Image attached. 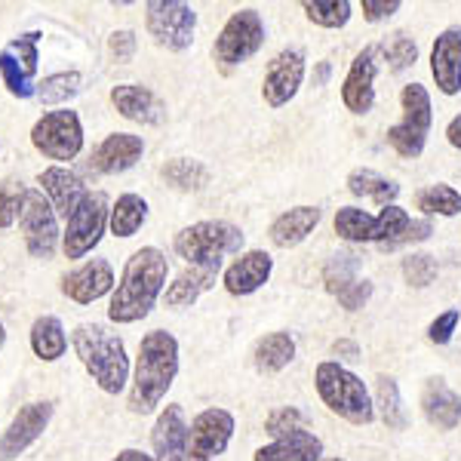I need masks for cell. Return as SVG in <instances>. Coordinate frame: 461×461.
<instances>
[{
  "label": "cell",
  "instance_id": "1",
  "mask_svg": "<svg viewBox=\"0 0 461 461\" xmlns=\"http://www.w3.org/2000/svg\"><path fill=\"white\" fill-rule=\"evenodd\" d=\"M169 277V262L158 247H142L126 258L121 284L111 293V323H139L154 311Z\"/></svg>",
  "mask_w": 461,
  "mask_h": 461
},
{
  "label": "cell",
  "instance_id": "2",
  "mask_svg": "<svg viewBox=\"0 0 461 461\" xmlns=\"http://www.w3.org/2000/svg\"><path fill=\"white\" fill-rule=\"evenodd\" d=\"M178 375V341L173 332L154 330L142 336L136 354V373H132V388L126 397V406L136 415L154 412L167 391L173 388Z\"/></svg>",
  "mask_w": 461,
  "mask_h": 461
},
{
  "label": "cell",
  "instance_id": "3",
  "mask_svg": "<svg viewBox=\"0 0 461 461\" xmlns=\"http://www.w3.org/2000/svg\"><path fill=\"white\" fill-rule=\"evenodd\" d=\"M71 345L84 369L93 375L105 393H121L130 382V357L126 345L117 332H111L102 323H80L71 332Z\"/></svg>",
  "mask_w": 461,
  "mask_h": 461
},
{
  "label": "cell",
  "instance_id": "4",
  "mask_svg": "<svg viewBox=\"0 0 461 461\" xmlns=\"http://www.w3.org/2000/svg\"><path fill=\"white\" fill-rule=\"evenodd\" d=\"M314 388L323 400V406L332 415L351 421V425H373L375 421V403L369 397L366 384L360 375L345 369L339 360H323L314 369Z\"/></svg>",
  "mask_w": 461,
  "mask_h": 461
},
{
  "label": "cell",
  "instance_id": "5",
  "mask_svg": "<svg viewBox=\"0 0 461 461\" xmlns=\"http://www.w3.org/2000/svg\"><path fill=\"white\" fill-rule=\"evenodd\" d=\"M247 234L225 219H206L194 221V225L182 228L173 240V249L178 258H185L188 265H206V262H221L225 256L243 249Z\"/></svg>",
  "mask_w": 461,
  "mask_h": 461
},
{
  "label": "cell",
  "instance_id": "6",
  "mask_svg": "<svg viewBox=\"0 0 461 461\" xmlns=\"http://www.w3.org/2000/svg\"><path fill=\"white\" fill-rule=\"evenodd\" d=\"M400 108H403V117H400V123H393L388 130V145L400 158L415 160L425 154L430 121H434L428 89L421 84H406L400 89Z\"/></svg>",
  "mask_w": 461,
  "mask_h": 461
},
{
  "label": "cell",
  "instance_id": "7",
  "mask_svg": "<svg viewBox=\"0 0 461 461\" xmlns=\"http://www.w3.org/2000/svg\"><path fill=\"white\" fill-rule=\"evenodd\" d=\"M265 19L258 10H237L230 13V19L225 22V28L219 32L212 43V59L221 71L240 68L243 62H249L258 50L265 47Z\"/></svg>",
  "mask_w": 461,
  "mask_h": 461
},
{
  "label": "cell",
  "instance_id": "8",
  "mask_svg": "<svg viewBox=\"0 0 461 461\" xmlns=\"http://www.w3.org/2000/svg\"><path fill=\"white\" fill-rule=\"evenodd\" d=\"M409 212L403 206H384L378 215H369L357 206H341L336 212V234L345 243H391L409 228Z\"/></svg>",
  "mask_w": 461,
  "mask_h": 461
},
{
  "label": "cell",
  "instance_id": "9",
  "mask_svg": "<svg viewBox=\"0 0 461 461\" xmlns=\"http://www.w3.org/2000/svg\"><path fill=\"white\" fill-rule=\"evenodd\" d=\"M145 28L158 47L169 50V53H185L194 43L197 13L182 0H148Z\"/></svg>",
  "mask_w": 461,
  "mask_h": 461
},
{
  "label": "cell",
  "instance_id": "10",
  "mask_svg": "<svg viewBox=\"0 0 461 461\" xmlns=\"http://www.w3.org/2000/svg\"><path fill=\"white\" fill-rule=\"evenodd\" d=\"M32 145L50 160H74L84 148V123H80L77 111H47L32 126Z\"/></svg>",
  "mask_w": 461,
  "mask_h": 461
},
{
  "label": "cell",
  "instance_id": "11",
  "mask_svg": "<svg viewBox=\"0 0 461 461\" xmlns=\"http://www.w3.org/2000/svg\"><path fill=\"white\" fill-rule=\"evenodd\" d=\"M111 219V206L108 197L102 191H89L84 197V203L74 210V215L65 221V234H62V249L68 258H84L86 252H93L99 247L102 234L108 228Z\"/></svg>",
  "mask_w": 461,
  "mask_h": 461
},
{
  "label": "cell",
  "instance_id": "12",
  "mask_svg": "<svg viewBox=\"0 0 461 461\" xmlns=\"http://www.w3.org/2000/svg\"><path fill=\"white\" fill-rule=\"evenodd\" d=\"M41 32H25L13 37L0 50V80L6 93L16 99H34L37 95V47H41Z\"/></svg>",
  "mask_w": 461,
  "mask_h": 461
},
{
  "label": "cell",
  "instance_id": "13",
  "mask_svg": "<svg viewBox=\"0 0 461 461\" xmlns=\"http://www.w3.org/2000/svg\"><path fill=\"white\" fill-rule=\"evenodd\" d=\"M19 228L22 237H25V247L34 258H53V252L59 247V215L41 188L25 191Z\"/></svg>",
  "mask_w": 461,
  "mask_h": 461
},
{
  "label": "cell",
  "instance_id": "14",
  "mask_svg": "<svg viewBox=\"0 0 461 461\" xmlns=\"http://www.w3.org/2000/svg\"><path fill=\"white\" fill-rule=\"evenodd\" d=\"M304 53L299 47H286L267 62L265 80H262V99L267 108H284L299 95V89L304 84Z\"/></svg>",
  "mask_w": 461,
  "mask_h": 461
},
{
  "label": "cell",
  "instance_id": "15",
  "mask_svg": "<svg viewBox=\"0 0 461 461\" xmlns=\"http://www.w3.org/2000/svg\"><path fill=\"white\" fill-rule=\"evenodd\" d=\"M56 406L50 400H34V403H25L13 415L10 428L0 437V461H16L22 452L32 443H37L43 437V430L50 428V419H53Z\"/></svg>",
  "mask_w": 461,
  "mask_h": 461
},
{
  "label": "cell",
  "instance_id": "16",
  "mask_svg": "<svg viewBox=\"0 0 461 461\" xmlns=\"http://www.w3.org/2000/svg\"><path fill=\"white\" fill-rule=\"evenodd\" d=\"M230 437H234V415L221 406H210L191 421L188 434V456L215 461L228 449Z\"/></svg>",
  "mask_w": 461,
  "mask_h": 461
},
{
  "label": "cell",
  "instance_id": "17",
  "mask_svg": "<svg viewBox=\"0 0 461 461\" xmlns=\"http://www.w3.org/2000/svg\"><path fill=\"white\" fill-rule=\"evenodd\" d=\"M375 74H378V56L373 47L360 50L351 62L345 84H341V102L351 114L363 117L375 105Z\"/></svg>",
  "mask_w": 461,
  "mask_h": 461
},
{
  "label": "cell",
  "instance_id": "18",
  "mask_svg": "<svg viewBox=\"0 0 461 461\" xmlns=\"http://www.w3.org/2000/svg\"><path fill=\"white\" fill-rule=\"evenodd\" d=\"M430 74L443 95L461 93V25H449L430 47Z\"/></svg>",
  "mask_w": 461,
  "mask_h": 461
},
{
  "label": "cell",
  "instance_id": "19",
  "mask_svg": "<svg viewBox=\"0 0 461 461\" xmlns=\"http://www.w3.org/2000/svg\"><path fill=\"white\" fill-rule=\"evenodd\" d=\"M111 105L117 108V114L132 123L160 126L167 121V105H163V99L154 89H148L142 84H117L111 89Z\"/></svg>",
  "mask_w": 461,
  "mask_h": 461
},
{
  "label": "cell",
  "instance_id": "20",
  "mask_svg": "<svg viewBox=\"0 0 461 461\" xmlns=\"http://www.w3.org/2000/svg\"><path fill=\"white\" fill-rule=\"evenodd\" d=\"M114 271L105 258H89L80 267H74L71 274L62 277V293L77 304H93L102 295L114 293Z\"/></svg>",
  "mask_w": 461,
  "mask_h": 461
},
{
  "label": "cell",
  "instance_id": "21",
  "mask_svg": "<svg viewBox=\"0 0 461 461\" xmlns=\"http://www.w3.org/2000/svg\"><path fill=\"white\" fill-rule=\"evenodd\" d=\"M188 434L191 425L185 421V409L178 403H169L154 421L151 446L158 461H185L188 456Z\"/></svg>",
  "mask_w": 461,
  "mask_h": 461
},
{
  "label": "cell",
  "instance_id": "22",
  "mask_svg": "<svg viewBox=\"0 0 461 461\" xmlns=\"http://www.w3.org/2000/svg\"><path fill=\"white\" fill-rule=\"evenodd\" d=\"M274 258L265 249H249L240 252V258H234L225 271H221V284L230 295H252L256 289H262L271 280Z\"/></svg>",
  "mask_w": 461,
  "mask_h": 461
},
{
  "label": "cell",
  "instance_id": "23",
  "mask_svg": "<svg viewBox=\"0 0 461 461\" xmlns=\"http://www.w3.org/2000/svg\"><path fill=\"white\" fill-rule=\"evenodd\" d=\"M37 182H41V191L47 194V200L53 203L56 215L65 221L71 219L74 210H77V206L84 203V197L89 194L86 185L80 182V176L71 173V169H65V167L43 169V173L37 176Z\"/></svg>",
  "mask_w": 461,
  "mask_h": 461
},
{
  "label": "cell",
  "instance_id": "24",
  "mask_svg": "<svg viewBox=\"0 0 461 461\" xmlns=\"http://www.w3.org/2000/svg\"><path fill=\"white\" fill-rule=\"evenodd\" d=\"M145 154V142L142 136H132V132H111V136L93 151V163L95 173H105V176H117L132 169Z\"/></svg>",
  "mask_w": 461,
  "mask_h": 461
},
{
  "label": "cell",
  "instance_id": "25",
  "mask_svg": "<svg viewBox=\"0 0 461 461\" xmlns=\"http://www.w3.org/2000/svg\"><path fill=\"white\" fill-rule=\"evenodd\" d=\"M219 277H221V262L188 265L173 280V284H169L167 293H163V299H167V308H191V304H194L200 295L210 293Z\"/></svg>",
  "mask_w": 461,
  "mask_h": 461
},
{
  "label": "cell",
  "instance_id": "26",
  "mask_svg": "<svg viewBox=\"0 0 461 461\" xmlns=\"http://www.w3.org/2000/svg\"><path fill=\"white\" fill-rule=\"evenodd\" d=\"M320 219H323L320 206H293V210L280 212L277 219L271 221L267 237H271V243L277 249H293L308 240L311 230L320 225Z\"/></svg>",
  "mask_w": 461,
  "mask_h": 461
},
{
  "label": "cell",
  "instance_id": "27",
  "mask_svg": "<svg viewBox=\"0 0 461 461\" xmlns=\"http://www.w3.org/2000/svg\"><path fill=\"white\" fill-rule=\"evenodd\" d=\"M421 412L434 428L456 430L461 425V397L443 378H428L421 391Z\"/></svg>",
  "mask_w": 461,
  "mask_h": 461
},
{
  "label": "cell",
  "instance_id": "28",
  "mask_svg": "<svg viewBox=\"0 0 461 461\" xmlns=\"http://www.w3.org/2000/svg\"><path fill=\"white\" fill-rule=\"evenodd\" d=\"M320 458H323V440L317 434H311L308 428L277 437V440L256 449V456H252V461H320Z\"/></svg>",
  "mask_w": 461,
  "mask_h": 461
},
{
  "label": "cell",
  "instance_id": "29",
  "mask_svg": "<svg viewBox=\"0 0 461 461\" xmlns=\"http://www.w3.org/2000/svg\"><path fill=\"white\" fill-rule=\"evenodd\" d=\"M293 360H295V339L289 332H267L252 348V366L265 375L280 373Z\"/></svg>",
  "mask_w": 461,
  "mask_h": 461
},
{
  "label": "cell",
  "instance_id": "30",
  "mask_svg": "<svg viewBox=\"0 0 461 461\" xmlns=\"http://www.w3.org/2000/svg\"><path fill=\"white\" fill-rule=\"evenodd\" d=\"M32 351L43 363H56L59 357L68 351V336H65L62 320L53 314H43L32 323Z\"/></svg>",
  "mask_w": 461,
  "mask_h": 461
},
{
  "label": "cell",
  "instance_id": "31",
  "mask_svg": "<svg viewBox=\"0 0 461 461\" xmlns=\"http://www.w3.org/2000/svg\"><path fill=\"white\" fill-rule=\"evenodd\" d=\"M160 178L169 185L173 191H182V194H194V191H203L210 185V169L200 160L191 158H173L160 167Z\"/></svg>",
  "mask_w": 461,
  "mask_h": 461
},
{
  "label": "cell",
  "instance_id": "32",
  "mask_svg": "<svg viewBox=\"0 0 461 461\" xmlns=\"http://www.w3.org/2000/svg\"><path fill=\"white\" fill-rule=\"evenodd\" d=\"M375 412L391 430H406L409 415L403 409V397H400V384L393 375H378L375 378Z\"/></svg>",
  "mask_w": 461,
  "mask_h": 461
},
{
  "label": "cell",
  "instance_id": "33",
  "mask_svg": "<svg viewBox=\"0 0 461 461\" xmlns=\"http://www.w3.org/2000/svg\"><path fill=\"white\" fill-rule=\"evenodd\" d=\"M348 191H351L354 197L375 200L382 210L384 206H393V200L400 197V185L384 176H378L375 169H354V173L348 176Z\"/></svg>",
  "mask_w": 461,
  "mask_h": 461
},
{
  "label": "cell",
  "instance_id": "34",
  "mask_svg": "<svg viewBox=\"0 0 461 461\" xmlns=\"http://www.w3.org/2000/svg\"><path fill=\"white\" fill-rule=\"evenodd\" d=\"M148 219V200L139 194H121L117 203L111 206L108 228L114 237H132Z\"/></svg>",
  "mask_w": 461,
  "mask_h": 461
},
{
  "label": "cell",
  "instance_id": "35",
  "mask_svg": "<svg viewBox=\"0 0 461 461\" xmlns=\"http://www.w3.org/2000/svg\"><path fill=\"white\" fill-rule=\"evenodd\" d=\"M415 206H419L425 215H443V219H452V215L461 212V194L449 185H428L415 194Z\"/></svg>",
  "mask_w": 461,
  "mask_h": 461
},
{
  "label": "cell",
  "instance_id": "36",
  "mask_svg": "<svg viewBox=\"0 0 461 461\" xmlns=\"http://www.w3.org/2000/svg\"><path fill=\"white\" fill-rule=\"evenodd\" d=\"M304 16L320 28H345L351 22L354 4L351 0H304L302 4Z\"/></svg>",
  "mask_w": 461,
  "mask_h": 461
},
{
  "label": "cell",
  "instance_id": "37",
  "mask_svg": "<svg viewBox=\"0 0 461 461\" xmlns=\"http://www.w3.org/2000/svg\"><path fill=\"white\" fill-rule=\"evenodd\" d=\"M357 271H360V256L357 252H339V256L330 258V265L323 267V284H326V293L339 295L345 293L348 286H354L357 280Z\"/></svg>",
  "mask_w": 461,
  "mask_h": 461
},
{
  "label": "cell",
  "instance_id": "38",
  "mask_svg": "<svg viewBox=\"0 0 461 461\" xmlns=\"http://www.w3.org/2000/svg\"><path fill=\"white\" fill-rule=\"evenodd\" d=\"M373 50H375L378 62H388L391 71H406L409 65H415V59H419V47H415V41L406 34H400V32L384 37V41L375 43Z\"/></svg>",
  "mask_w": 461,
  "mask_h": 461
},
{
  "label": "cell",
  "instance_id": "39",
  "mask_svg": "<svg viewBox=\"0 0 461 461\" xmlns=\"http://www.w3.org/2000/svg\"><path fill=\"white\" fill-rule=\"evenodd\" d=\"M80 84H84L80 71L50 74V77H43L41 84H37V99H41L43 105H62V102H68L71 95L80 93Z\"/></svg>",
  "mask_w": 461,
  "mask_h": 461
},
{
  "label": "cell",
  "instance_id": "40",
  "mask_svg": "<svg viewBox=\"0 0 461 461\" xmlns=\"http://www.w3.org/2000/svg\"><path fill=\"white\" fill-rule=\"evenodd\" d=\"M403 277L412 289H425L437 277V258L428 252H409L403 258Z\"/></svg>",
  "mask_w": 461,
  "mask_h": 461
},
{
  "label": "cell",
  "instance_id": "41",
  "mask_svg": "<svg viewBox=\"0 0 461 461\" xmlns=\"http://www.w3.org/2000/svg\"><path fill=\"white\" fill-rule=\"evenodd\" d=\"M302 428H304V412L299 406H280L265 419V430L274 437V440L293 434V430H302Z\"/></svg>",
  "mask_w": 461,
  "mask_h": 461
},
{
  "label": "cell",
  "instance_id": "42",
  "mask_svg": "<svg viewBox=\"0 0 461 461\" xmlns=\"http://www.w3.org/2000/svg\"><path fill=\"white\" fill-rule=\"evenodd\" d=\"M25 185L22 182H4L0 185V228H10L22 212V200H25Z\"/></svg>",
  "mask_w": 461,
  "mask_h": 461
},
{
  "label": "cell",
  "instance_id": "43",
  "mask_svg": "<svg viewBox=\"0 0 461 461\" xmlns=\"http://www.w3.org/2000/svg\"><path fill=\"white\" fill-rule=\"evenodd\" d=\"M458 320H461L458 308H449V311H443V314H437L428 326V339L434 341V345H449L458 330Z\"/></svg>",
  "mask_w": 461,
  "mask_h": 461
},
{
  "label": "cell",
  "instance_id": "44",
  "mask_svg": "<svg viewBox=\"0 0 461 461\" xmlns=\"http://www.w3.org/2000/svg\"><path fill=\"white\" fill-rule=\"evenodd\" d=\"M430 234H434V225H430L428 219H412V221H409V228L403 230V234L393 237L391 243H382V249H384V252H393V249L406 247V243H421V240H428Z\"/></svg>",
  "mask_w": 461,
  "mask_h": 461
},
{
  "label": "cell",
  "instance_id": "45",
  "mask_svg": "<svg viewBox=\"0 0 461 461\" xmlns=\"http://www.w3.org/2000/svg\"><path fill=\"white\" fill-rule=\"evenodd\" d=\"M108 53L117 59V62H130L132 56H136V32H130V28H121V32H114L108 37Z\"/></svg>",
  "mask_w": 461,
  "mask_h": 461
},
{
  "label": "cell",
  "instance_id": "46",
  "mask_svg": "<svg viewBox=\"0 0 461 461\" xmlns=\"http://www.w3.org/2000/svg\"><path fill=\"white\" fill-rule=\"evenodd\" d=\"M336 299L345 311H360L363 304L373 299V284H369V280H357L354 286H348L345 293L336 295Z\"/></svg>",
  "mask_w": 461,
  "mask_h": 461
},
{
  "label": "cell",
  "instance_id": "47",
  "mask_svg": "<svg viewBox=\"0 0 461 461\" xmlns=\"http://www.w3.org/2000/svg\"><path fill=\"white\" fill-rule=\"evenodd\" d=\"M363 19L366 22H384L391 19L393 13H400V0H363Z\"/></svg>",
  "mask_w": 461,
  "mask_h": 461
},
{
  "label": "cell",
  "instance_id": "48",
  "mask_svg": "<svg viewBox=\"0 0 461 461\" xmlns=\"http://www.w3.org/2000/svg\"><path fill=\"white\" fill-rule=\"evenodd\" d=\"M332 354H339L341 360H360V345L351 339H339L332 341Z\"/></svg>",
  "mask_w": 461,
  "mask_h": 461
},
{
  "label": "cell",
  "instance_id": "49",
  "mask_svg": "<svg viewBox=\"0 0 461 461\" xmlns=\"http://www.w3.org/2000/svg\"><path fill=\"white\" fill-rule=\"evenodd\" d=\"M446 139H449L452 148H458V151H461V114L452 117L449 126H446Z\"/></svg>",
  "mask_w": 461,
  "mask_h": 461
},
{
  "label": "cell",
  "instance_id": "50",
  "mask_svg": "<svg viewBox=\"0 0 461 461\" xmlns=\"http://www.w3.org/2000/svg\"><path fill=\"white\" fill-rule=\"evenodd\" d=\"M111 461H158V458L148 456V452H142V449H123V452H117V458H111Z\"/></svg>",
  "mask_w": 461,
  "mask_h": 461
},
{
  "label": "cell",
  "instance_id": "51",
  "mask_svg": "<svg viewBox=\"0 0 461 461\" xmlns=\"http://www.w3.org/2000/svg\"><path fill=\"white\" fill-rule=\"evenodd\" d=\"M332 74V65L330 62H317V71H314V86H323Z\"/></svg>",
  "mask_w": 461,
  "mask_h": 461
},
{
  "label": "cell",
  "instance_id": "52",
  "mask_svg": "<svg viewBox=\"0 0 461 461\" xmlns=\"http://www.w3.org/2000/svg\"><path fill=\"white\" fill-rule=\"evenodd\" d=\"M4 341H6V330H4V320H0V351H4Z\"/></svg>",
  "mask_w": 461,
  "mask_h": 461
},
{
  "label": "cell",
  "instance_id": "53",
  "mask_svg": "<svg viewBox=\"0 0 461 461\" xmlns=\"http://www.w3.org/2000/svg\"><path fill=\"white\" fill-rule=\"evenodd\" d=\"M185 461H206V458H194V456H185Z\"/></svg>",
  "mask_w": 461,
  "mask_h": 461
},
{
  "label": "cell",
  "instance_id": "54",
  "mask_svg": "<svg viewBox=\"0 0 461 461\" xmlns=\"http://www.w3.org/2000/svg\"><path fill=\"white\" fill-rule=\"evenodd\" d=\"M320 461H345V458H320Z\"/></svg>",
  "mask_w": 461,
  "mask_h": 461
}]
</instances>
